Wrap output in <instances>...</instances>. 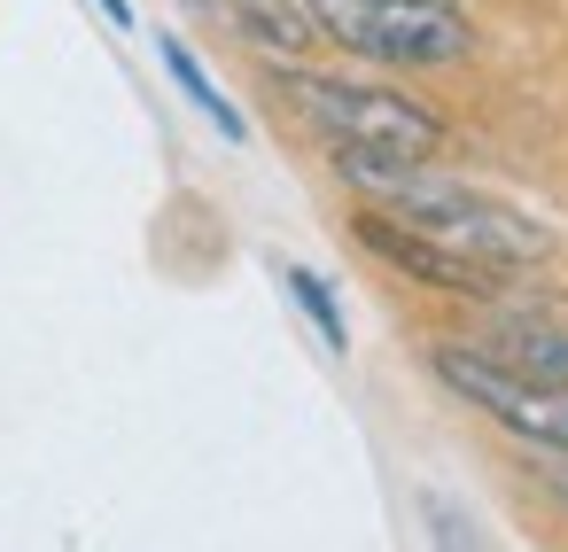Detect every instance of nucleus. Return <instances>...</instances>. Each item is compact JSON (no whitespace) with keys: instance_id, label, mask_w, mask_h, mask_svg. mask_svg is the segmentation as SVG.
Wrapping results in <instances>:
<instances>
[{"instance_id":"nucleus-11","label":"nucleus","mask_w":568,"mask_h":552,"mask_svg":"<svg viewBox=\"0 0 568 552\" xmlns=\"http://www.w3.org/2000/svg\"><path fill=\"white\" fill-rule=\"evenodd\" d=\"M102 17L110 24H133V0H102Z\"/></svg>"},{"instance_id":"nucleus-10","label":"nucleus","mask_w":568,"mask_h":552,"mask_svg":"<svg viewBox=\"0 0 568 552\" xmlns=\"http://www.w3.org/2000/svg\"><path fill=\"white\" fill-rule=\"evenodd\" d=\"M545 482H552V498H560V505H568V451H560V467H552V474H545Z\"/></svg>"},{"instance_id":"nucleus-6","label":"nucleus","mask_w":568,"mask_h":552,"mask_svg":"<svg viewBox=\"0 0 568 552\" xmlns=\"http://www.w3.org/2000/svg\"><path fill=\"white\" fill-rule=\"evenodd\" d=\"M195 17H211V24H226L234 40H250V48H265V55H281V63H296L320 32H312V17H304V0H187Z\"/></svg>"},{"instance_id":"nucleus-3","label":"nucleus","mask_w":568,"mask_h":552,"mask_svg":"<svg viewBox=\"0 0 568 552\" xmlns=\"http://www.w3.org/2000/svg\"><path fill=\"white\" fill-rule=\"evenodd\" d=\"M304 17L343 55H366L389 71H452L475 48L452 0H304Z\"/></svg>"},{"instance_id":"nucleus-8","label":"nucleus","mask_w":568,"mask_h":552,"mask_svg":"<svg viewBox=\"0 0 568 552\" xmlns=\"http://www.w3.org/2000/svg\"><path fill=\"white\" fill-rule=\"evenodd\" d=\"M498 358H514L529 374H552L568 389V335L560 327H498Z\"/></svg>"},{"instance_id":"nucleus-4","label":"nucleus","mask_w":568,"mask_h":552,"mask_svg":"<svg viewBox=\"0 0 568 552\" xmlns=\"http://www.w3.org/2000/svg\"><path fill=\"white\" fill-rule=\"evenodd\" d=\"M428 366L444 374L452 397H467L475 412H490L506 436L537 443V451H568V389L552 374H529L498 350H475V343H436Z\"/></svg>"},{"instance_id":"nucleus-5","label":"nucleus","mask_w":568,"mask_h":552,"mask_svg":"<svg viewBox=\"0 0 568 552\" xmlns=\"http://www.w3.org/2000/svg\"><path fill=\"white\" fill-rule=\"evenodd\" d=\"M358 242H366L374 257H389L397 273L428 280V288H452V296H490V288H498V273H483V265L436 249L428 234H413V226H397V218H374V211H366V218H358Z\"/></svg>"},{"instance_id":"nucleus-1","label":"nucleus","mask_w":568,"mask_h":552,"mask_svg":"<svg viewBox=\"0 0 568 552\" xmlns=\"http://www.w3.org/2000/svg\"><path fill=\"white\" fill-rule=\"evenodd\" d=\"M343 180H351L366 203H382V218L428 234L436 249H452V257H467V265H483V273H537V265H552V257L568 249V242H560L552 226H537L529 211H514V203H498V195H483V187H459V180H428L420 164L343 156Z\"/></svg>"},{"instance_id":"nucleus-7","label":"nucleus","mask_w":568,"mask_h":552,"mask_svg":"<svg viewBox=\"0 0 568 552\" xmlns=\"http://www.w3.org/2000/svg\"><path fill=\"white\" fill-rule=\"evenodd\" d=\"M156 55L172 63V79H180V94H187V102H195V110H203V117H211V125H219L226 141H242V133H250V125H242V110H234V102H226V94L211 86V71H203V63L187 55V40H180V32H164V40H156Z\"/></svg>"},{"instance_id":"nucleus-2","label":"nucleus","mask_w":568,"mask_h":552,"mask_svg":"<svg viewBox=\"0 0 568 552\" xmlns=\"http://www.w3.org/2000/svg\"><path fill=\"white\" fill-rule=\"evenodd\" d=\"M281 102L296 110V125L312 141L343 156H374V164H420L444 141V117L397 86H358V79H312V71H281Z\"/></svg>"},{"instance_id":"nucleus-9","label":"nucleus","mask_w":568,"mask_h":552,"mask_svg":"<svg viewBox=\"0 0 568 552\" xmlns=\"http://www.w3.org/2000/svg\"><path fill=\"white\" fill-rule=\"evenodd\" d=\"M288 288H296V304L312 311V327H320V335H327V343L343 350L351 335H343V311H335V296H327V280H320V273H304V265H288Z\"/></svg>"}]
</instances>
